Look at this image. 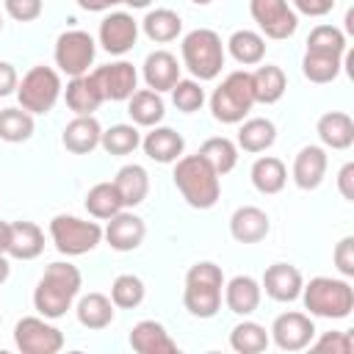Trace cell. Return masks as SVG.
I'll list each match as a JSON object with an SVG mask.
<instances>
[{
  "instance_id": "cell-1",
  "label": "cell",
  "mask_w": 354,
  "mask_h": 354,
  "mask_svg": "<svg viewBox=\"0 0 354 354\" xmlns=\"http://www.w3.org/2000/svg\"><path fill=\"white\" fill-rule=\"evenodd\" d=\"M80 285H83V277H80L77 266L64 263V260L50 263L44 268L41 279L36 282V290H33L36 313L50 318V321L66 315V310H72V304L80 293Z\"/></svg>"
},
{
  "instance_id": "cell-2",
  "label": "cell",
  "mask_w": 354,
  "mask_h": 354,
  "mask_svg": "<svg viewBox=\"0 0 354 354\" xmlns=\"http://www.w3.org/2000/svg\"><path fill=\"white\" fill-rule=\"evenodd\" d=\"M177 191L194 210H210L218 196H221V183L218 174L210 169V163L196 152V155H183L174 160V174H171Z\"/></svg>"
},
{
  "instance_id": "cell-3",
  "label": "cell",
  "mask_w": 354,
  "mask_h": 354,
  "mask_svg": "<svg viewBox=\"0 0 354 354\" xmlns=\"http://www.w3.org/2000/svg\"><path fill=\"white\" fill-rule=\"evenodd\" d=\"M221 293H224L221 266L202 260V263H194L188 268L183 304L194 318H213L221 310Z\"/></svg>"
},
{
  "instance_id": "cell-4",
  "label": "cell",
  "mask_w": 354,
  "mask_h": 354,
  "mask_svg": "<svg viewBox=\"0 0 354 354\" xmlns=\"http://www.w3.org/2000/svg\"><path fill=\"white\" fill-rule=\"evenodd\" d=\"M301 301L310 315L340 321L354 310V288L346 277H313L307 285H301Z\"/></svg>"
},
{
  "instance_id": "cell-5",
  "label": "cell",
  "mask_w": 354,
  "mask_h": 354,
  "mask_svg": "<svg viewBox=\"0 0 354 354\" xmlns=\"http://www.w3.org/2000/svg\"><path fill=\"white\" fill-rule=\"evenodd\" d=\"M180 53H183V66L194 75V80H216L221 75V66H224V58H227V50H224V41L216 30L210 28H194L183 36V44H180Z\"/></svg>"
},
{
  "instance_id": "cell-6",
  "label": "cell",
  "mask_w": 354,
  "mask_h": 354,
  "mask_svg": "<svg viewBox=\"0 0 354 354\" xmlns=\"http://www.w3.org/2000/svg\"><path fill=\"white\" fill-rule=\"evenodd\" d=\"M254 105L252 94V75L246 69L230 72L210 94V113L221 124H238L246 119V113Z\"/></svg>"
},
{
  "instance_id": "cell-7",
  "label": "cell",
  "mask_w": 354,
  "mask_h": 354,
  "mask_svg": "<svg viewBox=\"0 0 354 354\" xmlns=\"http://www.w3.org/2000/svg\"><path fill=\"white\" fill-rule=\"evenodd\" d=\"M58 97H61V75L53 66L36 64L17 83L19 108H25L28 113H50Z\"/></svg>"
},
{
  "instance_id": "cell-8",
  "label": "cell",
  "mask_w": 354,
  "mask_h": 354,
  "mask_svg": "<svg viewBox=\"0 0 354 354\" xmlns=\"http://www.w3.org/2000/svg\"><path fill=\"white\" fill-rule=\"evenodd\" d=\"M50 238L55 243V249L66 257H80L91 249L100 246L102 241V227L97 221H86L69 213H58L50 221Z\"/></svg>"
},
{
  "instance_id": "cell-9",
  "label": "cell",
  "mask_w": 354,
  "mask_h": 354,
  "mask_svg": "<svg viewBox=\"0 0 354 354\" xmlns=\"http://www.w3.org/2000/svg\"><path fill=\"white\" fill-rule=\"evenodd\" d=\"M94 55H97V41L91 39V33H86V30H80V28L64 30V33L55 39V50H53L55 66H58L64 75H69V77L86 75L88 66L94 64Z\"/></svg>"
},
{
  "instance_id": "cell-10",
  "label": "cell",
  "mask_w": 354,
  "mask_h": 354,
  "mask_svg": "<svg viewBox=\"0 0 354 354\" xmlns=\"http://www.w3.org/2000/svg\"><path fill=\"white\" fill-rule=\"evenodd\" d=\"M14 346L22 354H58L64 348V332L44 315H25L14 326Z\"/></svg>"
},
{
  "instance_id": "cell-11",
  "label": "cell",
  "mask_w": 354,
  "mask_h": 354,
  "mask_svg": "<svg viewBox=\"0 0 354 354\" xmlns=\"http://www.w3.org/2000/svg\"><path fill=\"white\" fill-rule=\"evenodd\" d=\"M249 14L263 30V39H290L299 28V14L288 0H249Z\"/></svg>"
},
{
  "instance_id": "cell-12",
  "label": "cell",
  "mask_w": 354,
  "mask_h": 354,
  "mask_svg": "<svg viewBox=\"0 0 354 354\" xmlns=\"http://www.w3.org/2000/svg\"><path fill=\"white\" fill-rule=\"evenodd\" d=\"M268 337L277 348L282 351H301L313 343L315 337V324L307 313H299V310H288L282 315L274 318L271 329H268Z\"/></svg>"
},
{
  "instance_id": "cell-13",
  "label": "cell",
  "mask_w": 354,
  "mask_h": 354,
  "mask_svg": "<svg viewBox=\"0 0 354 354\" xmlns=\"http://www.w3.org/2000/svg\"><path fill=\"white\" fill-rule=\"evenodd\" d=\"M97 39L108 55H124L138 41V22L127 11H111L108 17H102Z\"/></svg>"
},
{
  "instance_id": "cell-14",
  "label": "cell",
  "mask_w": 354,
  "mask_h": 354,
  "mask_svg": "<svg viewBox=\"0 0 354 354\" xmlns=\"http://www.w3.org/2000/svg\"><path fill=\"white\" fill-rule=\"evenodd\" d=\"M91 75H94L102 97L111 100V102L130 100L133 91H136V83H138V72H136V66L130 61H113V64L97 66Z\"/></svg>"
},
{
  "instance_id": "cell-15",
  "label": "cell",
  "mask_w": 354,
  "mask_h": 354,
  "mask_svg": "<svg viewBox=\"0 0 354 354\" xmlns=\"http://www.w3.org/2000/svg\"><path fill=\"white\" fill-rule=\"evenodd\" d=\"M147 235V224L141 216L130 213V210H119L116 216L108 218V227L102 230V238L108 241L111 249L116 252H133L144 243Z\"/></svg>"
},
{
  "instance_id": "cell-16",
  "label": "cell",
  "mask_w": 354,
  "mask_h": 354,
  "mask_svg": "<svg viewBox=\"0 0 354 354\" xmlns=\"http://www.w3.org/2000/svg\"><path fill=\"white\" fill-rule=\"evenodd\" d=\"M301 285H304L301 271L296 266H290V263L268 266L266 274H263V282H260L266 296L274 299V301H296L301 296Z\"/></svg>"
},
{
  "instance_id": "cell-17",
  "label": "cell",
  "mask_w": 354,
  "mask_h": 354,
  "mask_svg": "<svg viewBox=\"0 0 354 354\" xmlns=\"http://www.w3.org/2000/svg\"><path fill=\"white\" fill-rule=\"evenodd\" d=\"M326 166H329L326 149L315 147V144H307L293 158V183L301 191H315L326 177Z\"/></svg>"
},
{
  "instance_id": "cell-18",
  "label": "cell",
  "mask_w": 354,
  "mask_h": 354,
  "mask_svg": "<svg viewBox=\"0 0 354 354\" xmlns=\"http://www.w3.org/2000/svg\"><path fill=\"white\" fill-rule=\"evenodd\" d=\"M130 346L138 354H174V351H180L177 340L169 335V329L160 321H152V318L138 321L130 329Z\"/></svg>"
},
{
  "instance_id": "cell-19",
  "label": "cell",
  "mask_w": 354,
  "mask_h": 354,
  "mask_svg": "<svg viewBox=\"0 0 354 354\" xmlns=\"http://www.w3.org/2000/svg\"><path fill=\"white\" fill-rule=\"evenodd\" d=\"M141 75H144V83L147 88L152 91H171V86L180 80V64H177V55H171L169 50H155L144 58L141 64Z\"/></svg>"
},
{
  "instance_id": "cell-20",
  "label": "cell",
  "mask_w": 354,
  "mask_h": 354,
  "mask_svg": "<svg viewBox=\"0 0 354 354\" xmlns=\"http://www.w3.org/2000/svg\"><path fill=\"white\" fill-rule=\"evenodd\" d=\"M224 304L230 313L235 315H252L257 307H260V299H263V288L254 277L249 274H238L232 277L230 282H224Z\"/></svg>"
},
{
  "instance_id": "cell-21",
  "label": "cell",
  "mask_w": 354,
  "mask_h": 354,
  "mask_svg": "<svg viewBox=\"0 0 354 354\" xmlns=\"http://www.w3.org/2000/svg\"><path fill=\"white\" fill-rule=\"evenodd\" d=\"M141 149L149 160L155 163H174L177 158H183L185 149V138L171 130V127H149V133L141 138Z\"/></svg>"
},
{
  "instance_id": "cell-22",
  "label": "cell",
  "mask_w": 354,
  "mask_h": 354,
  "mask_svg": "<svg viewBox=\"0 0 354 354\" xmlns=\"http://www.w3.org/2000/svg\"><path fill=\"white\" fill-rule=\"evenodd\" d=\"M271 230V221L266 216V210L254 207V205H243L230 216V235L238 243H260Z\"/></svg>"
},
{
  "instance_id": "cell-23",
  "label": "cell",
  "mask_w": 354,
  "mask_h": 354,
  "mask_svg": "<svg viewBox=\"0 0 354 354\" xmlns=\"http://www.w3.org/2000/svg\"><path fill=\"white\" fill-rule=\"evenodd\" d=\"M64 97H66V105H69V111L75 116H91L105 102V97H102V91H100V86H97V80H94L91 72L72 77L66 83Z\"/></svg>"
},
{
  "instance_id": "cell-24",
  "label": "cell",
  "mask_w": 354,
  "mask_h": 354,
  "mask_svg": "<svg viewBox=\"0 0 354 354\" xmlns=\"http://www.w3.org/2000/svg\"><path fill=\"white\" fill-rule=\"evenodd\" d=\"M315 133H318L324 147H329V149H348L354 144V119L346 111H326L318 119Z\"/></svg>"
},
{
  "instance_id": "cell-25",
  "label": "cell",
  "mask_w": 354,
  "mask_h": 354,
  "mask_svg": "<svg viewBox=\"0 0 354 354\" xmlns=\"http://www.w3.org/2000/svg\"><path fill=\"white\" fill-rule=\"evenodd\" d=\"M100 138H102V127H100V122L94 119V113H91V116H75V119L64 127V136H61L64 147H66L69 152H75V155H88V152H94V149L100 147Z\"/></svg>"
},
{
  "instance_id": "cell-26",
  "label": "cell",
  "mask_w": 354,
  "mask_h": 354,
  "mask_svg": "<svg viewBox=\"0 0 354 354\" xmlns=\"http://www.w3.org/2000/svg\"><path fill=\"white\" fill-rule=\"evenodd\" d=\"M44 252V232L33 221H11V235H8V252L17 260H33Z\"/></svg>"
},
{
  "instance_id": "cell-27",
  "label": "cell",
  "mask_w": 354,
  "mask_h": 354,
  "mask_svg": "<svg viewBox=\"0 0 354 354\" xmlns=\"http://www.w3.org/2000/svg\"><path fill=\"white\" fill-rule=\"evenodd\" d=\"M127 113H130V119H133L136 127H155L166 116V102H163V97L158 91L138 88L127 100Z\"/></svg>"
},
{
  "instance_id": "cell-28",
  "label": "cell",
  "mask_w": 354,
  "mask_h": 354,
  "mask_svg": "<svg viewBox=\"0 0 354 354\" xmlns=\"http://www.w3.org/2000/svg\"><path fill=\"white\" fill-rule=\"evenodd\" d=\"M252 75V94H254V102H263V105H274L282 100L285 88H288V77L282 72V66L277 64H266V66H257Z\"/></svg>"
},
{
  "instance_id": "cell-29",
  "label": "cell",
  "mask_w": 354,
  "mask_h": 354,
  "mask_svg": "<svg viewBox=\"0 0 354 354\" xmlns=\"http://www.w3.org/2000/svg\"><path fill=\"white\" fill-rule=\"evenodd\" d=\"M113 185H116V191H119V196H122V205H124V207H136V205H141V202L147 199V194H149V174H147L144 166L127 163V166H122V169L116 171Z\"/></svg>"
},
{
  "instance_id": "cell-30",
  "label": "cell",
  "mask_w": 354,
  "mask_h": 354,
  "mask_svg": "<svg viewBox=\"0 0 354 354\" xmlns=\"http://www.w3.org/2000/svg\"><path fill=\"white\" fill-rule=\"evenodd\" d=\"M141 30L149 41L155 44H166V41H174L180 33H183V19L177 11L171 8H152L147 11V17L141 19Z\"/></svg>"
},
{
  "instance_id": "cell-31",
  "label": "cell",
  "mask_w": 354,
  "mask_h": 354,
  "mask_svg": "<svg viewBox=\"0 0 354 354\" xmlns=\"http://www.w3.org/2000/svg\"><path fill=\"white\" fill-rule=\"evenodd\" d=\"M249 177H252V185H254L260 194L271 196V194H279V191L285 188V183H288V169H285V163H282L279 158L263 155V158H257V160L252 163Z\"/></svg>"
},
{
  "instance_id": "cell-32",
  "label": "cell",
  "mask_w": 354,
  "mask_h": 354,
  "mask_svg": "<svg viewBox=\"0 0 354 354\" xmlns=\"http://www.w3.org/2000/svg\"><path fill=\"white\" fill-rule=\"evenodd\" d=\"M75 315L86 329H105L113 321V301L105 293H86L77 299Z\"/></svg>"
},
{
  "instance_id": "cell-33",
  "label": "cell",
  "mask_w": 354,
  "mask_h": 354,
  "mask_svg": "<svg viewBox=\"0 0 354 354\" xmlns=\"http://www.w3.org/2000/svg\"><path fill=\"white\" fill-rule=\"evenodd\" d=\"M227 53L241 64V66H254L266 58V39L257 30L241 28L227 39Z\"/></svg>"
},
{
  "instance_id": "cell-34",
  "label": "cell",
  "mask_w": 354,
  "mask_h": 354,
  "mask_svg": "<svg viewBox=\"0 0 354 354\" xmlns=\"http://www.w3.org/2000/svg\"><path fill=\"white\" fill-rule=\"evenodd\" d=\"M343 69V55L337 53H321V50H304V58H301V75L310 80V83H332Z\"/></svg>"
},
{
  "instance_id": "cell-35",
  "label": "cell",
  "mask_w": 354,
  "mask_h": 354,
  "mask_svg": "<svg viewBox=\"0 0 354 354\" xmlns=\"http://www.w3.org/2000/svg\"><path fill=\"white\" fill-rule=\"evenodd\" d=\"M277 141V127L271 119H263V116H254V119H246L238 130V147L243 152H266L271 144Z\"/></svg>"
},
{
  "instance_id": "cell-36",
  "label": "cell",
  "mask_w": 354,
  "mask_h": 354,
  "mask_svg": "<svg viewBox=\"0 0 354 354\" xmlns=\"http://www.w3.org/2000/svg\"><path fill=\"white\" fill-rule=\"evenodd\" d=\"M83 205H86L88 216L102 218V221H108L111 216H116L119 210H124L122 196H119V191H116L113 183H97V185H91Z\"/></svg>"
},
{
  "instance_id": "cell-37",
  "label": "cell",
  "mask_w": 354,
  "mask_h": 354,
  "mask_svg": "<svg viewBox=\"0 0 354 354\" xmlns=\"http://www.w3.org/2000/svg\"><path fill=\"white\" fill-rule=\"evenodd\" d=\"M268 343H271V337H268L266 326L257 321H241L230 332V346L238 354H260L268 348Z\"/></svg>"
},
{
  "instance_id": "cell-38",
  "label": "cell",
  "mask_w": 354,
  "mask_h": 354,
  "mask_svg": "<svg viewBox=\"0 0 354 354\" xmlns=\"http://www.w3.org/2000/svg\"><path fill=\"white\" fill-rule=\"evenodd\" d=\"M199 155L210 163V169L221 177V174H230L232 169H235V163H238V147L230 141V138H224V136H213V138H207L202 147H199Z\"/></svg>"
},
{
  "instance_id": "cell-39",
  "label": "cell",
  "mask_w": 354,
  "mask_h": 354,
  "mask_svg": "<svg viewBox=\"0 0 354 354\" xmlns=\"http://www.w3.org/2000/svg\"><path fill=\"white\" fill-rule=\"evenodd\" d=\"M33 113L25 108H3L0 111V138L8 144H22L33 136Z\"/></svg>"
},
{
  "instance_id": "cell-40",
  "label": "cell",
  "mask_w": 354,
  "mask_h": 354,
  "mask_svg": "<svg viewBox=\"0 0 354 354\" xmlns=\"http://www.w3.org/2000/svg\"><path fill=\"white\" fill-rule=\"evenodd\" d=\"M100 147L108 155H130L141 147V133L136 124H111L108 130H102Z\"/></svg>"
},
{
  "instance_id": "cell-41",
  "label": "cell",
  "mask_w": 354,
  "mask_h": 354,
  "mask_svg": "<svg viewBox=\"0 0 354 354\" xmlns=\"http://www.w3.org/2000/svg\"><path fill=\"white\" fill-rule=\"evenodd\" d=\"M144 293L147 288L136 274H119L111 285V301L113 307H122V310H136L144 301Z\"/></svg>"
},
{
  "instance_id": "cell-42",
  "label": "cell",
  "mask_w": 354,
  "mask_h": 354,
  "mask_svg": "<svg viewBox=\"0 0 354 354\" xmlns=\"http://www.w3.org/2000/svg\"><path fill=\"white\" fill-rule=\"evenodd\" d=\"M171 102H174V108L177 111H183V113H194V111H199L202 105H205V88L199 86V80H194V77H180L174 86H171Z\"/></svg>"
},
{
  "instance_id": "cell-43",
  "label": "cell",
  "mask_w": 354,
  "mask_h": 354,
  "mask_svg": "<svg viewBox=\"0 0 354 354\" xmlns=\"http://www.w3.org/2000/svg\"><path fill=\"white\" fill-rule=\"evenodd\" d=\"M307 50H321V53H337L346 55V33L335 25H315L307 36Z\"/></svg>"
},
{
  "instance_id": "cell-44",
  "label": "cell",
  "mask_w": 354,
  "mask_h": 354,
  "mask_svg": "<svg viewBox=\"0 0 354 354\" xmlns=\"http://www.w3.org/2000/svg\"><path fill=\"white\" fill-rule=\"evenodd\" d=\"M315 351H332V354H351L354 348V340L348 332H324L318 340L313 337L310 343Z\"/></svg>"
},
{
  "instance_id": "cell-45",
  "label": "cell",
  "mask_w": 354,
  "mask_h": 354,
  "mask_svg": "<svg viewBox=\"0 0 354 354\" xmlns=\"http://www.w3.org/2000/svg\"><path fill=\"white\" fill-rule=\"evenodd\" d=\"M6 14L17 22H33L44 11V0H3Z\"/></svg>"
},
{
  "instance_id": "cell-46",
  "label": "cell",
  "mask_w": 354,
  "mask_h": 354,
  "mask_svg": "<svg viewBox=\"0 0 354 354\" xmlns=\"http://www.w3.org/2000/svg\"><path fill=\"white\" fill-rule=\"evenodd\" d=\"M332 260H335V268L348 279L354 277V235H346L337 241L335 252H332Z\"/></svg>"
},
{
  "instance_id": "cell-47",
  "label": "cell",
  "mask_w": 354,
  "mask_h": 354,
  "mask_svg": "<svg viewBox=\"0 0 354 354\" xmlns=\"http://www.w3.org/2000/svg\"><path fill=\"white\" fill-rule=\"evenodd\" d=\"M296 14L304 17H326L335 8V0H290Z\"/></svg>"
},
{
  "instance_id": "cell-48",
  "label": "cell",
  "mask_w": 354,
  "mask_h": 354,
  "mask_svg": "<svg viewBox=\"0 0 354 354\" xmlns=\"http://www.w3.org/2000/svg\"><path fill=\"white\" fill-rule=\"evenodd\" d=\"M17 83H19V75H17L14 64H8V61H0V97L17 94Z\"/></svg>"
},
{
  "instance_id": "cell-49",
  "label": "cell",
  "mask_w": 354,
  "mask_h": 354,
  "mask_svg": "<svg viewBox=\"0 0 354 354\" xmlns=\"http://www.w3.org/2000/svg\"><path fill=\"white\" fill-rule=\"evenodd\" d=\"M337 191L343 199L354 202V163H343L337 171Z\"/></svg>"
},
{
  "instance_id": "cell-50",
  "label": "cell",
  "mask_w": 354,
  "mask_h": 354,
  "mask_svg": "<svg viewBox=\"0 0 354 354\" xmlns=\"http://www.w3.org/2000/svg\"><path fill=\"white\" fill-rule=\"evenodd\" d=\"M83 11H108V8H113V6H119V3H124V0H75Z\"/></svg>"
},
{
  "instance_id": "cell-51",
  "label": "cell",
  "mask_w": 354,
  "mask_h": 354,
  "mask_svg": "<svg viewBox=\"0 0 354 354\" xmlns=\"http://www.w3.org/2000/svg\"><path fill=\"white\" fill-rule=\"evenodd\" d=\"M8 235H11V224L8 221H0V254L8 252Z\"/></svg>"
},
{
  "instance_id": "cell-52",
  "label": "cell",
  "mask_w": 354,
  "mask_h": 354,
  "mask_svg": "<svg viewBox=\"0 0 354 354\" xmlns=\"http://www.w3.org/2000/svg\"><path fill=\"white\" fill-rule=\"evenodd\" d=\"M8 274H11V266H8V260H6V254H0V285L8 279Z\"/></svg>"
},
{
  "instance_id": "cell-53",
  "label": "cell",
  "mask_w": 354,
  "mask_h": 354,
  "mask_svg": "<svg viewBox=\"0 0 354 354\" xmlns=\"http://www.w3.org/2000/svg\"><path fill=\"white\" fill-rule=\"evenodd\" d=\"M124 3H127L130 8H147V6L152 3V0H124Z\"/></svg>"
},
{
  "instance_id": "cell-54",
  "label": "cell",
  "mask_w": 354,
  "mask_h": 354,
  "mask_svg": "<svg viewBox=\"0 0 354 354\" xmlns=\"http://www.w3.org/2000/svg\"><path fill=\"white\" fill-rule=\"evenodd\" d=\"M346 30H348V33H354V14H351V11L346 14Z\"/></svg>"
},
{
  "instance_id": "cell-55",
  "label": "cell",
  "mask_w": 354,
  "mask_h": 354,
  "mask_svg": "<svg viewBox=\"0 0 354 354\" xmlns=\"http://www.w3.org/2000/svg\"><path fill=\"white\" fill-rule=\"evenodd\" d=\"M191 3H194V6H210L213 0H191Z\"/></svg>"
},
{
  "instance_id": "cell-56",
  "label": "cell",
  "mask_w": 354,
  "mask_h": 354,
  "mask_svg": "<svg viewBox=\"0 0 354 354\" xmlns=\"http://www.w3.org/2000/svg\"><path fill=\"white\" fill-rule=\"evenodd\" d=\"M0 30H3V17H0Z\"/></svg>"
}]
</instances>
